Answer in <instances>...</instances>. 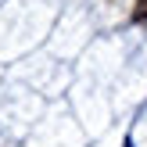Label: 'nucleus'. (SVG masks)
Wrapping results in <instances>:
<instances>
[{
  "instance_id": "obj_2",
  "label": "nucleus",
  "mask_w": 147,
  "mask_h": 147,
  "mask_svg": "<svg viewBox=\"0 0 147 147\" xmlns=\"http://www.w3.org/2000/svg\"><path fill=\"white\" fill-rule=\"evenodd\" d=\"M122 147H136V144H133V140H126V144H122Z\"/></svg>"
},
{
  "instance_id": "obj_1",
  "label": "nucleus",
  "mask_w": 147,
  "mask_h": 147,
  "mask_svg": "<svg viewBox=\"0 0 147 147\" xmlns=\"http://www.w3.org/2000/svg\"><path fill=\"white\" fill-rule=\"evenodd\" d=\"M133 22H147V0H136V11H133Z\"/></svg>"
}]
</instances>
